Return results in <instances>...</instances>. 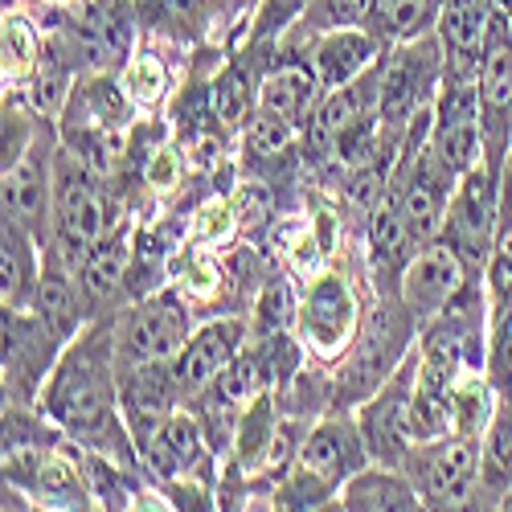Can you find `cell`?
I'll use <instances>...</instances> for the list:
<instances>
[{"instance_id":"1","label":"cell","mask_w":512,"mask_h":512,"mask_svg":"<svg viewBox=\"0 0 512 512\" xmlns=\"http://www.w3.org/2000/svg\"><path fill=\"white\" fill-rule=\"evenodd\" d=\"M185 340V312L177 300H152L148 308H140V316L127 328V349L140 361H164L181 349Z\"/></svg>"},{"instance_id":"2","label":"cell","mask_w":512,"mask_h":512,"mask_svg":"<svg viewBox=\"0 0 512 512\" xmlns=\"http://www.w3.org/2000/svg\"><path fill=\"white\" fill-rule=\"evenodd\" d=\"M54 414L70 431H95L103 422V386L91 365H70L54 390Z\"/></svg>"},{"instance_id":"3","label":"cell","mask_w":512,"mask_h":512,"mask_svg":"<svg viewBox=\"0 0 512 512\" xmlns=\"http://www.w3.org/2000/svg\"><path fill=\"white\" fill-rule=\"evenodd\" d=\"M58 213H62V230H66L70 254H82L91 242H99L103 230H107V209H103L99 193L87 181H78V177H66L62 181Z\"/></svg>"},{"instance_id":"4","label":"cell","mask_w":512,"mask_h":512,"mask_svg":"<svg viewBox=\"0 0 512 512\" xmlns=\"http://www.w3.org/2000/svg\"><path fill=\"white\" fill-rule=\"evenodd\" d=\"M304 328H308V336L316 340L320 349H332V345H340V340L349 336V328H353V300H349L345 283H340L336 275L320 279L316 291L308 295Z\"/></svg>"},{"instance_id":"5","label":"cell","mask_w":512,"mask_h":512,"mask_svg":"<svg viewBox=\"0 0 512 512\" xmlns=\"http://www.w3.org/2000/svg\"><path fill=\"white\" fill-rule=\"evenodd\" d=\"M242 340V324L238 320H218V324H205L185 349L181 361V381L185 386H205V381L218 373L222 365H230L234 349Z\"/></svg>"},{"instance_id":"6","label":"cell","mask_w":512,"mask_h":512,"mask_svg":"<svg viewBox=\"0 0 512 512\" xmlns=\"http://www.w3.org/2000/svg\"><path fill=\"white\" fill-rule=\"evenodd\" d=\"M459 283V263L451 250H426L406 275V300L414 312H435Z\"/></svg>"},{"instance_id":"7","label":"cell","mask_w":512,"mask_h":512,"mask_svg":"<svg viewBox=\"0 0 512 512\" xmlns=\"http://www.w3.org/2000/svg\"><path fill=\"white\" fill-rule=\"evenodd\" d=\"M492 29V0H447L443 13V37L459 62H472Z\"/></svg>"},{"instance_id":"8","label":"cell","mask_w":512,"mask_h":512,"mask_svg":"<svg viewBox=\"0 0 512 512\" xmlns=\"http://www.w3.org/2000/svg\"><path fill=\"white\" fill-rule=\"evenodd\" d=\"M472 476H476V447L472 443H447L435 463H431V472H426V492H431V500L439 504H459L467 496V488H472Z\"/></svg>"},{"instance_id":"9","label":"cell","mask_w":512,"mask_h":512,"mask_svg":"<svg viewBox=\"0 0 512 512\" xmlns=\"http://www.w3.org/2000/svg\"><path fill=\"white\" fill-rule=\"evenodd\" d=\"M484 107L492 115H508L512 111V41H508V25L504 17H492L488 29V46H484Z\"/></svg>"},{"instance_id":"10","label":"cell","mask_w":512,"mask_h":512,"mask_svg":"<svg viewBox=\"0 0 512 512\" xmlns=\"http://www.w3.org/2000/svg\"><path fill=\"white\" fill-rule=\"evenodd\" d=\"M197 426H193V418H185V414H173V418H164L160 426H156V435L148 439V459H152V467L160 476H173V472H181L185 463H193L197 459Z\"/></svg>"},{"instance_id":"11","label":"cell","mask_w":512,"mask_h":512,"mask_svg":"<svg viewBox=\"0 0 512 512\" xmlns=\"http://www.w3.org/2000/svg\"><path fill=\"white\" fill-rule=\"evenodd\" d=\"M451 226H455L459 246H467L472 254L484 250L488 230H492V201H488V181H484L480 173L467 177V185H463V193H459V201H455Z\"/></svg>"},{"instance_id":"12","label":"cell","mask_w":512,"mask_h":512,"mask_svg":"<svg viewBox=\"0 0 512 512\" xmlns=\"http://www.w3.org/2000/svg\"><path fill=\"white\" fill-rule=\"evenodd\" d=\"M373 58V41L361 33H336L328 37L320 54H316V74L328 82V87H345L353 82V74H361V66Z\"/></svg>"},{"instance_id":"13","label":"cell","mask_w":512,"mask_h":512,"mask_svg":"<svg viewBox=\"0 0 512 512\" xmlns=\"http://www.w3.org/2000/svg\"><path fill=\"white\" fill-rule=\"evenodd\" d=\"M127 406H132V418L136 426H144V439L156 435V426L164 422L168 406H173V386H168L164 369H148L132 381V390H127Z\"/></svg>"},{"instance_id":"14","label":"cell","mask_w":512,"mask_h":512,"mask_svg":"<svg viewBox=\"0 0 512 512\" xmlns=\"http://www.w3.org/2000/svg\"><path fill=\"white\" fill-rule=\"evenodd\" d=\"M316 99V78L308 70H279L263 87V111H275L283 119H300Z\"/></svg>"},{"instance_id":"15","label":"cell","mask_w":512,"mask_h":512,"mask_svg":"<svg viewBox=\"0 0 512 512\" xmlns=\"http://www.w3.org/2000/svg\"><path fill=\"white\" fill-rule=\"evenodd\" d=\"M345 508H414V496L394 476L365 472L345 488Z\"/></svg>"},{"instance_id":"16","label":"cell","mask_w":512,"mask_h":512,"mask_svg":"<svg viewBox=\"0 0 512 512\" xmlns=\"http://www.w3.org/2000/svg\"><path fill=\"white\" fill-rule=\"evenodd\" d=\"M304 463L312 467L316 476H324V480L340 476V472H345V467L353 463L349 435L340 431V426H320V431L308 439V447H304Z\"/></svg>"},{"instance_id":"17","label":"cell","mask_w":512,"mask_h":512,"mask_svg":"<svg viewBox=\"0 0 512 512\" xmlns=\"http://www.w3.org/2000/svg\"><path fill=\"white\" fill-rule=\"evenodd\" d=\"M41 193H46V185H41L37 164H33V160L17 164L13 173L5 177V209H9V218H13V222H37Z\"/></svg>"},{"instance_id":"18","label":"cell","mask_w":512,"mask_h":512,"mask_svg":"<svg viewBox=\"0 0 512 512\" xmlns=\"http://www.w3.org/2000/svg\"><path fill=\"white\" fill-rule=\"evenodd\" d=\"M361 115V95L357 91H336L312 119V144L324 148V144H336V136L345 132V127H353Z\"/></svg>"},{"instance_id":"19","label":"cell","mask_w":512,"mask_h":512,"mask_svg":"<svg viewBox=\"0 0 512 512\" xmlns=\"http://www.w3.org/2000/svg\"><path fill=\"white\" fill-rule=\"evenodd\" d=\"M439 156L447 168L455 173H467L480 156V132H476V115H463V119H447L443 123V136H439Z\"/></svg>"},{"instance_id":"20","label":"cell","mask_w":512,"mask_h":512,"mask_svg":"<svg viewBox=\"0 0 512 512\" xmlns=\"http://www.w3.org/2000/svg\"><path fill=\"white\" fill-rule=\"evenodd\" d=\"M402 209H406V230H410L418 242L435 238L439 218H443V201H439V193H435L431 185H422V181H418V185H410V193H406Z\"/></svg>"},{"instance_id":"21","label":"cell","mask_w":512,"mask_h":512,"mask_svg":"<svg viewBox=\"0 0 512 512\" xmlns=\"http://www.w3.org/2000/svg\"><path fill=\"white\" fill-rule=\"evenodd\" d=\"M484 480H488V488L512 484V414H500L492 426V439L484 451Z\"/></svg>"},{"instance_id":"22","label":"cell","mask_w":512,"mask_h":512,"mask_svg":"<svg viewBox=\"0 0 512 512\" xmlns=\"http://www.w3.org/2000/svg\"><path fill=\"white\" fill-rule=\"evenodd\" d=\"M402 398L390 394V398H381L369 414H365V426H369V439L377 451H394L398 447V435H402Z\"/></svg>"},{"instance_id":"23","label":"cell","mask_w":512,"mask_h":512,"mask_svg":"<svg viewBox=\"0 0 512 512\" xmlns=\"http://www.w3.org/2000/svg\"><path fill=\"white\" fill-rule=\"evenodd\" d=\"M37 316L46 320L58 336H66L70 328H74V304H70V291H66V283H58V279H46L37 287Z\"/></svg>"},{"instance_id":"24","label":"cell","mask_w":512,"mask_h":512,"mask_svg":"<svg viewBox=\"0 0 512 512\" xmlns=\"http://www.w3.org/2000/svg\"><path fill=\"white\" fill-rule=\"evenodd\" d=\"M123 263H127V250L123 246H111V250H99L95 259L87 263V275H82V283H87V291L91 295H111L115 287H119V279H123Z\"/></svg>"},{"instance_id":"25","label":"cell","mask_w":512,"mask_h":512,"mask_svg":"<svg viewBox=\"0 0 512 512\" xmlns=\"http://www.w3.org/2000/svg\"><path fill=\"white\" fill-rule=\"evenodd\" d=\"M287 144H291V119H283L275 111H263L250 123V148L259 156H279Z\"/></svg>"},{"instance_id":"26","label":"cell","mask_w":512,"mask_h":512,"mask_svg":"<svg viewBox=\"0 0 512 512\" xmlns=\"http://www.w3.org/2000/svg\"><path fill=\"white\" fill-rule=\"evenodd\" d=\"M246 111H250V82L242 70H230L218 82V115L226 123H238V119H246Z\"/></svg>"},{"instance_id":"27","label":"cell","mask_w":512,"mask_h":512,"mask_svg":"<svg viewBox=\"0 0 512 512\" xmlns=\"http://www.w3.org/2000/svg\"><path fill=\"white\" fill-rule=\"evenodd\" d=\"M336 152L349 168H361V164H373V127L369 119H357L353 127L336 136Z\"/></svg>"},{"instance_id":"28","label":"cell","mask_w":512,"mask_h":512,"mask_svg":"<svg viewBox=\"0 0 512 512\" xmlns=\"http://www.w3.org/2000/svg\"><path fill=\"white\" fill-rule=\"evenodd\" d=\"M406 234H410V230H406V209L394 205V201H386V205L377 209V218H373V242H377V250H381V254L398 250Z\"/></svg>"},{"instance_id":"29","label":"cell","mask_w":512,"mask_h":512,"mask_svg":"<svg viewBox=\"0 0 512 512\" xmlns=\"http://www.w3.org/2000/svg\"><path fill=\"white\" fill-rule=\"evenodd\" d=\"M127 91H132V99L136 103H152L160 91H164V70H160V62L156 58H140V62H132V70H127Z\"/></svg>"},{"instance_id":"30","label":"cell","mask_w":512,"mask_h":512,"mask_svg":"<svg viewBox=\"0 0 512 512\" xmlns=\"http://www.w3.org/2000/svg\"><path fill=\"white\" fill-rule=\"evenodd\" d=\"M377 13L386 21V29L410 33V29H418V21L426 13V0H377Z\"/></svg>"},{"instance_id":"31","label":"cell","mask_w":512,"mask_h":512,"mask_svg":"<svg viewBox=\"0 0 512 512\" xmlns=\"http://www.w3.org/2000/svg\"><path fill=\"white\" fill-rule=\"evenodd\" d=\"M263 386V369H259V361L254 357H242L238 365H230V373H226V398H250L254 390Z\"/></svg>"},{"instance_id":"32","label":"cell","mask_w":512,"mask_h":512,"mask_svg":"<svg viewBox=\"0 0 512 512\" xmlns=\"http://www.w3.org/2000/svg\"><path fill=\"white\" fill-rule=\"evenodd\" d=\"M410 99H414V66L410 62H402V66H394V74L386 78V111L390 115H398V111H406L410 107Z\"/></svg>"},{"instance_id":"33","label":"cell","mask_w":512,"mask_h":512,"mask_svg":"<svg viewBox=\"0 0 512 512\" xmlns=\"http://www.w3.org/2000/svg\"><path fill=\"white\" fill-rule=\"evenodd\" d=\"M5 54L13 62V70H25L33 62V33L25 21H9L5 25Z\"/></svg>"},{"instance_id":"34","label":"cell","mask_w":512,"mask_h":512,"mask_svg":"<svg viewBox=\"0 0 512 512\" xmlns=\"http://www.w3.org/2000/svg\"><path fill=\"white\" fill-rule=\"evenodd\" d=\"M287 316H291L287 287H283V283H275V287L263 295V308H259V328H263V332H279Z\"/></svg>"},{"instance_id":"35","label":"cell","mask_w":512,"mask_h":512,"mask_svg":"<svg viewBox=\"0 0 512 512\" xmlns=\"http://www.w3.org/2000/svg\"><path fill=\"white\" fill-rule=\"evenodd\" d=\"M5 300H13L17 295V287H21V279H25V259H21V238L13 234H5Z\"/></svg>"},{"instance_id":"36","label":"cell","mask_w":512,"mask_h":512,"mask_svg":"<svg viewBox=\"0 0 512 512\" xmlns=\"http://www.w3.org/2000/svg\"><path fill=\"white\" fill-rule=\"evenodd\" d=\"M62 87H66V78H62V70L50 62L46 70H41V78H37V91H33L37 107H41V111H54V107H58V99H62Z\"/></svg>"},{"instance_id":"37","label":"cell","mask_w":512,"mask_h":512,"mask_svg":"<svg viewBox=\"0 0 512 512\" xmlns=\"http://www.w3.org/2000/svg\"><path fill=\"white\" fill-rule=\"evenodd\" d=\"M349 193H353L357 205H373V201H377V193H381V177H377V168H373V164H361V168H357V177L349 181Z\"/></svg>"},{"instance_id":"38","label":"cell","mask_w":512,"mask_h":512,"mask_svg":"<svg viewBox=\"0 0 512 512\" xmlns=\"http://www.w3.org/2000/svg\"><path fill=\"white\" fill-rule=\"evenodd\" d=\"M271 209V197L263 189H242L238 193V222L254 226V222H263V213Z\"/></svg>"},{"instance_id":"39","label":"cell","mask_w":512,"mask_h":512,"mask_svg":"<svg viewBox=\"0 0 512 512\" xmlns=\"http://www.w3.org/2000/svg\"><path fill=\"white\" fill-rule=\"evenodd\" d=\"M480 406H484V394L476 390V386H467V390H459L455 394V410H459V422L472 431V426L480 422Z\"/></svg>"},{"instance_id":"40","label":"cell","mask_w":512,"mask_h":512,"mask_svg":"<svg viewBox=\"0 0 512 512\" xmlns=\"http://www.w3.org/2000/svg\"><path fill=\"white\" fill-rule=\"evenodd\" d=\"M148 181H152V185H173V181H177V152H173V148H160V152H156V160H152V168H148Z\"/></svg>"},{"instance_id":"41","label":"cell","mask_w":512,"mask_h":512,"mask_svg":"<svg viewBox=\"0 0 512 512\" xmlns=\"http://www.w3.org/2000/svg\"><path fill=\"white\" fill-rule=\"evenodd\" d=\"M226 230H230V209L209 205V213L201 218V234H205V238H222Z\"/></svg>"},{"instance_id":"42","label":"cell","mask_w":512,"mask_h":512,"mask_svg":"<svg viewBox=\"0 0 512 512\" xmlns=\"http://www.w3.org/2000/svg\"><path fill=\"white\" fill-rule=\"evenodd\" d=\"M373 5H377V0H332V13H336L340 21H357V17H365Z\"/></svg>"},{"instance_id":"43","label":"cell","mask_w":512,"mask_h":512,"mask_svg":"<svg viewBox=\"0 0 512 512\" xmlns=\"http://www.w3.org/2000/svg\"><path fill=\"white\" fill-rule=\"evenodd\" d=\"M492 279H496V287H500V291H508V287H512V242L500 250V259H496V275H492Z\"/></svg>"},{"instance_id":"44","label":"cell","mask_w":512,"mask_h":512,"mask_svg":"<svg viewBox=\"0 0 512 512\" xmlns=\"http://www.w3.org/2000/svg\"><path fill=\"white\" fill-rule=\"evenodd\" d=\"M164 5H168V9H173V13H189V9L197 5V0H164Z\"/></svg>"}]
</instances>
